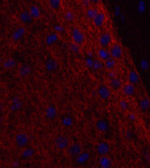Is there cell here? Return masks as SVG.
<instances>
[{"instance_id":"681fc988","label":"cell","mask_w":150,"mask_h":168,"mask_svg":"<svg viewBox=\"0 0 150 168\" xmlns=\"http://www.w3.org/2000/svg\"><path fill=\"white\" fill-rule=\"evenodd\" d=\"M143 1H144V0H143Z\"/></svg>"},{"instance_id":"f35d334b","label":"cell","mask_w":150,"mask_h":168,"mask_svg":"<svg viewBox=\"0 0 150 168\" xmlns=\"http://www.w3.org/2000/svg\"><path fill=\"white\" fill-rule=\"evenodd\" d=\"M54 29H55V31H56L57 33H62V32L64 31V29H63L61 25H55L54 26Z\"/></svg>"},{"instance_id":"f6af8a7d","label":"cell","mask_w":150,"mask_h":168,"mask_svg":"<svg viewBox=\"0 0 150 168\" xmlns=\"http://www.w3.org/2000/svg\"><path fill=\"white\" fill-rule=\"evenodd\" d=\"M120 18H121V20H122L123 22H124L125 20H126V18H125V15L123 14L120 15Z\"/></svg>"},{"instance_id":"484cf974","label":"cell","mask_w":150,"mask_h":168,"mask_svg":"<svg viewBox=\"0 0 150 168\" xmlns=\"http://www.w3.org/2000/svg\"><path fill=\"white\" fill-rule=\"evenodd\" d=\"M139 106H140V108H141L143 111H146L150 106V102L149 98H144L139 102Z\"/></svg>"},{"instance_id":"ee69618b","label":"cell","mask_w":150,"mask_h":168,"mask_svg":"<svg viewBox=\"0 0 150 168\" xmlns=\"http://www.w3.org/2000/svg\"><path fill=\"white\" fill-rule=\"evenodd\" d=\"M109 77H110V79H113L114 77H116V75H115V73L113 72H109Z\"/></svg>"},{"instance_id":"5bb4252c","label":"cell","mask_w":150,"mask_h":168,"mask_svg":"<svg viewBox=\"0 0 150 168\" xmlns=\"http://www.w3.org/2000/svg\"><path fill=\"white\" fill-rule=\"evenodd\" d=\"M128 80H129L130 84H133V85L139 84V77L138 73L136 72L135 71L132 70V71L129 72V74H128Z\"/></svg>"},{"instance_id":"d6a6232c","label":"cell","mask_w":150,"mask_h":168,"mask_svg":"<svg viewBox=\"0 0 150 168\" xmlns=\"http://www.w3.org/2000/svg\"><path fill=\"white\" fill-rule=\"evenodd\" d=\"M15 61L12 58H9L7 61H5L4 63V67L6 68V69H9V68H11L13 67H15Z\"/></svg>"},{"instance_id":"3957f363","label":"cell","mask_w":150,"mask_h":168,"mask_svg":"<svg viewBox=\"0 0 150 168\" xmlns=\"http://www.w3.org/2000/svg\"><path fill=\"white\" fill-rule=\"evenodd\" d=\"M55 145L59 150H65L69 146V141L64 136H59L55 140Z\"/></svg>"},{"instance_id":"e575fe53","label":"cell","mask_w":150,"mask_h":168,"mask_svg":"<svg viewBox=\"0 0 150 168\" xmlns=\"http://www.w3.org/2000/svg\"><path fill=\"white\" fill-rule=\"evenodd\" d=\"M140 67H141V69L144 72H146V71L149 70V63L147 59L144 58V59L141 60V62H140Z\"/></svg>"},{"instance_id":"c3c4849f","label":"cell","mask_w":150,"mask_h":168,"mask_svg":"<svg viewBox=\"0 0 150 168\" xmlns=\"http://www.w3.org/2000/svg\"><path fill=\"white\" fill-rule=\"evenodd\" d=\"M1 122H2V119H1V117H0V124H1Z\"/></svg>"},{"instance_id":"30bf717a","label":"cell","mask_w":150,"mask_h":168,"mask_svg":"<svg viewBox=\"0 0 150 168\" xmlns=\"http://www.w3.org/2000/svg\"><path fill=\"white\" fill-rule=\"evenodd\" d=\"M82 152V148L79 144H73L68 148V153L72 157H76Z\"/></svg>"},{"instance_id":"7dc6e473","label":"cell","mask_w":150,"mask_h":168,"mask_svg":"<svg viewBox=\"0 0 150 168\" xmlns=\"http://www.w3.org/2000/svg\"><path fill=\"white\" fill-rule=\"evenodd\" d=\"M2 108H3V103L0 102V110H2Z\"/></svg>"},{"instance_id":"7402d4cb","label":"cell","mask_w":150,"mask_h":168,"mask_svg":"<svg viewBox=\"0 0 150 168\" xmlns=\"http://www.w3.org/2000/svg\"><path fill=\"white\" fill-rule=\"evenodd\" d=\"M59 37L56 33H50V35H48L46 38V43L47 44L48 46H51L53 44H55L57 41H58Z\"/></svg>"},{"instance_id":"ab89813d","label":"cell","mask_w":150,"mask_h":168,"mask_svg":"<svg viewBox=\"0 0 150 168\" xmlns=\"http://www.w3.org/2000/svg\"><path fill=\"white\" fill-rule=\"evenodd\" d=\"M122 14V10H121L120 7H117L114 8V15L115 16H120V15Z\"/></svg>"},{"instance_id":"f546056e","label":"cell","mask_w":150,"mask_h":168,"mask_svg":"<svg viewBox=\"0 0 150 168\" xmlns=\"http://www.w3.org/2000/svg\"><path fill=\"white\" fill-rule=\"evenodd\" d=\"M97 14H98V11L94 8H88L87 11H86L87 17L90 19V20H93Z\"/></svg>"},{"instance_id":"836d02e7","label":"cell","mask_w":150,"mask_h":168,"mask_svg":"<svg viewBox=\"0 0 150 168\" xmlns=\"http://www.w3.org/2000/svg\"><path fill=\"white\" fill-rule=\"evenodd\" d=\"M103 67V63L100 60H97L96 59L93 61V67H92V69L93 71H98V70L102 69Z\"/></svg>"},{"instance_id":"9c48e42d","label":"cell","mask_w":150,"mask_h":168,"mask_svg":"<svg viewBox=\"0 0 150 168\" xmlns=\"http://www.w3.org/2000/svg\"><path fill=\"white\" fill-rule=\"evenodd\" d=\"M90 158V154L88 152H81L78 156H76V163L79 165L85 164Z\"/></svg>"},{"instance_id":"cb8c5ba5","label":"cell","mask_w":150,"mask_h":168,"mask_svg":"<svg viewBox=\"0 0 150 168\" xmlns=\"http://www.w3.org/2000/svg\"><path fill=\"white\" fill-rule=\"evenodd\" d=\"M34 153H35V150H34L33 148H28V149L24 150L21 157H22L23 159L25 160V159H28V158H29V157H31L32 156H33Z\"/></svg>"},{"instance_id":"44dd1931","label":"cell","mask_w":150,"mask_h":168,"mask_svg":"<svg viewBox=\"0 0 150 168\" xmlns=\"http://www.w3.org/2000/svg\"><path fill=\"white\" fill-rule=\"evenodd\" d=\"M98 55L99 58H101L102 60H104L106 61V59L110 58V51H108L107 50H106L105 48H101L98 51Z\"/></svg>"},{"instance_id":"9a60e30c","label":"cell","mask_w":150,"mask_h":168,"mask_svg":"<svg viewBox=\"0 0 150 168\" xmlns=\"http://www.w3.org/2000/svg\"><path fill=\"white\" fill-rule=\"evenodd\" d=\"M57 115V110L55 106H50L46 110V117L48 119H54Z\"/></svg>"},{"instance_id":"7bdbcfd3","label":"cell","mask_w":150,"mask_h":168,"mask_svg":"<svg viewBox=\"0 0 150 168\" xmlns=\"http://www.w3.org/2000/svg\"><path fill=\"white\" fill-rule=\"evenodd\" d=\"M82 4H83L84 7H89L90 1H89V0H82Z\"/></svg>"},{"instance_id":"6da1fadb","label":"cell","mask_w":150,"mask_h":168,"mask_svg":"<svg viewBox=\"0 0 150 168\" xmlns=\"http://www.w3.org/2000/svg\"><path fill=\"white\" fill-rule=\"evenodd\" d=\"M29 136L24 132H20L15 136V143L19 147H21V148L25 147L29 144Z\"/></svg>"},{"instance_id":"8992f818","label":"cell","mask_w":150,"mask_h":168,"mask_svg":"<svg viewBox=\"0 0 150 168\" xmlns=\"http://www.w3.org/2000/svg\"><path fill=\"white\" fill-rule=\"evenodd\" d=\"M111 40H112V37L110 36V33H103L99 38V44L102 48H106L110 45Z\"/></svg>"},{"instance_id":"5b68a950","label":"cell","mask_w":150,"mask_h":168,"mask_svg":"<svg viewBox=\"0 0 150 168\" xmlns=\"http://www.w3.org/2000/svg\"><path fill=\"white\" fill-rule=\"evenodd\" d=\"M98 94L100 98L103 100H108L110 97V90L106 85H101L98 88Z\"/></svg>"},{"instance_id":"7c38bea8","label":"cell","mask_w":150,"mask_h":168,"mask_svg":"<svg viewBox=\"0 0 150 168\" xmlns=\"http://www.w3.org/2000/svg\"><path fill=\"white\" fill-rule=\"evenodd\" d=\"M25 34V29L22 28V27H20L18 29H16L13 32V34H12V39L15 41H19L21 38L23 37V36Z\"/></svg>"},{"instance_id":"d4e9b609","label":"cell","mask_w":150,"mask_h":168,"mask_svg":"<svg viewBox=\"0 0 150 168\" xmlns=\"http://www.w3.org/2000/svg\"><path fill=\"white\" fill-rule=\"evenodd\" d=\"M30 14L32 15V17L34 19H37L40 17L41 11L39 10V8L36 6H31L30 7Z\"/></svg>"},{"instance_id":"8fae6325","label":"cell","mask_w":150,"mask_h":168,"mask_svg":"<svg viewBox=\"0 0 150 168\" xmlns=\"http://www.w3.org/2000/svg\"><path fill=\"white\" fill-rule=\"evenodd\" d=\"M20 20L24 24H29L33 20V17L30 14V11L28 10L23 11L20 14Z\"/></svg>"},{"instance_id":"1f68e13d","label":"cell","mask_w":150,"mask_h":168,"mask_svg":"<svg viewBox=\"0 0 150 168\" xmlns=\"http://www.w3.org/2000/svg\"><path fill=\"white\" fill-rule=\"evenodd\" d=\"M62 124H63L65 127H70V126H71L72 124H73V119H72L71 117L65 116L62 118Z\"/></svg>"},{"instance_id":"f1b7e54d","label":"cell","mask_w":150,"mask_h":168,"mask_svg":"<svg viewBox=\"0 0 150 168\" xmlns=\"http://www.w3.org/2000/svg\"><path fill=\"white\" fill-rule=\"evenodd\" d=\"M115 64H116V63H115L114 58H111V57L110 58H108V59H106V61H105V67L109 70L113 69L114 67H115Z\"/></svg>"},{"instance_id":"b9f144b4","label":"cell","mask_w":150,"mask_h":168,"mask_svg":"<svg viewBox=\"0 0 150 168\" xmlns=\"http://www.w3.org/2000/svg\"><path fill=\"white\" fill-rule=\"evenodd\" d=\"M128 119H129V120H131V121H135L136 118H135V115H134V114L130 113L128 115Z\"/></svg>"},{"instance_id":"4dcf8cb0","label":"cell","mask_w":150,"mask_h":168,"mask_svg":"<svg viewBox=\"0 0 150 168\" xmlns=\"http://www.w3.org/2000/svg\"><path fill=\"white\" fill-rule=\"evenodd\" d=\"M145 9H146V4L144 3V1L139 0L138 2V4H137V11H138V12L139 14H142L145 11Z\"/></svg>"},{"instance_id":"603a6c76","label":"cell","mask_w":150,"mask_h":168,"mask_svg":"<svg viewBox=\"0 0 150 168\" xmlns=\"http://www.w3.org/2000/svg\"><path fill=\"white\" fill-rule=\"evenodd\" d=\"M110 84V86H111V88L113 89L118 90L121 88V86H122V81L120 80V79H118L117 77H114L113 79H111Z\"/></svg>"},{"instance_id":"4fadbf2b","label":"cell","mask_w":150,"mask_h":168,"mask_svg":"<svg viewBox=\"0 0 150 168\" xmlns=\"http://www.w3.org/2000/svg\"><path fill=\"white\" fill-rule=\"evenodd\" d=\"M93 23L97 27H102L106 20V15L103 12H98V14L95 16V18L93 20Z\"/></svg>"},{"instance_id":"d590c367","label":"cell","mask_w":150,"mask_h":168,"mask_svg":"<svg viewBox=\"0 0 150 168\" xmlns=\"http://www.w3.org/2000/svg\"><path fill=\"white\" fill-rule=\"evenodd\" d=\"M74 18H75V15H74L73 12H71V11H67L65 15H64V19L66 20L67 21H73Z\"/></svg>"},{"instance_id":"bcb514c9","label":"cell","mask_w":150,"mask_h":168,"mask_svg":"<svg viewBox=\"0 0 150 168\" xmlns=\"http://www.w3.org/2000/svg\"><path fill=\"white\" fill-rule=\"evenodd\" d=\"M91 3H93V4H97L99 2V0H89Z\"/></svg>"},{"instance_id":"ac0fdd59","label":"cell","mask_w":150,"mask_h":168,"mask_svg":"<svg viewBox=\"0 0 150 168\" xmlns=\"http://www.w3.org/2000/svg\"><path fill=\"white\" fill-rule=\"evenodd\" d=\"M21 107H22V102L19 98H15H15H13L10 109H11L12 111H17V110H19Z\"/></svg>"},{"instance_id":"74e56055","label":"cell","mask_w":150,"mask_h":168,"mask_svg":"<svg viewBox=\"0 0 150 168\" xmlns=\"http://www.w3.org/2000/svg\"><path fill=\"white\" fill-rule=\"evenodd\" d=\"M71 51H73V52H75V53H79L80 51H81L79 45L76 43H75V42L71 44Z\"/></svg>"},{"instance_id":"4316f807","label":"cell","mask_w":150,"mask_h":168,"mask_svg":"<svg viewBox=\"0 0 150 168\" xmlns=\"http://www.w3.org/2000/svg\"><path fill=\"white\" fill-rule=\"evenodd\" d=\"M49 3L50 7L55 11H58L61 7V0H50Z\"/></svg>"},{"instance_id":"e0dca14e","label":"cell","mask_w":150,"mask_h":168,"mask_svg":"<svg viewBox=\"0 0 150 168\" xmlns=\"http://www.w3.org/2000/svg\"><path fill=\"white\" fill-rule=\"evenodd\" d=\"M99 165L103 168H109L111 167V160L108 157L102 155L98 159Z\"/></svg>"},{"instance_id":"83f0119b","label":"cell","mask_w":150,"mask_h":168,"mask_svg":"<svg viewBox=\"0 0 150 168\" xmlns=\"http://www.w3.org/2000/svg\"><path fill=\"white\" fill-rule=\"evenodd\" d=\"M93 61L94 59L93 58V54L91 52H88V54L86 56L85 58V65L88 67V68L92 69V67H93Z\"/></svg>"},{"instance_id":"2e32d148","label":"cell","mask_w":150,"mask_h":168,"mask_svg":"<svg viewBox=\"0 0 150 168\" xmlns=\"http://www.w3.org/2000/svg\"><path fill=\"white\" fill-rule=\"evenodd\" d=\"M96 128L101 132H107L109 131V125L106 121L100 119L96 123Z\"/></svg>"},{"instance_id":"8d00e7d4","label":"cell","mask_w":150,"mask_h":168,"mask_svg":"<svg viewBox=\"0 0 150 168\" xmlns=\"http://www.w3.org/2000/svg\"><path fill=\"white\" fill-rule=\"evenodd\" d=\"M119 106H120V108L122 110H127L128 109V107H129V104H128V102L127 101H125V100H122L119 102Z\"/></svg>"},{"instance_id":"d6986e66","label":"cell","mask_w":150,"mask_h":168,"mask_svg":"<svg viewBox=\"0 0 150 168\" xmlns=\"http://www.w3.org/2000/svg\"><path fill=\"white\" fill-rule=\"evenodd\" d=\"M135 87L134 85L132 84H125L123 88V92L124 93L125 95L127 96H132L135 94Z\"/></svg>"},{"instance_id":"52a82bcc","label":"cell","mask_w":150,"mask_h":168,"mask_svg":"<svg viewBox=\"0 0 150 168\" xmlns=\"http://www.w3.org/2000/svg\"><path fill=\"white\" fill-rule=\"evenodd\" d=\"M45 67L47 72H55L59 68V63L56 62V60L53 58H49L46 60V62L45 63Z\"/></svg>"},{"instance_id":"7a4b0ae2","label":"cell","mask_w":150,"mask_h":168,"mask_svg":"<svg viewBox=\"0 0 150 168\" xmlns=\"http://www.w3.org/2000/svg\"><path fill=\"white\" fill-rule=\"evenodd\" d=\"M71 36L73 38L75 43L78 45H82L84 42V33L81 32L80 29H73L71 31Z\"/></svg>"},{"instance_id":"60d3db41","label":"cell","mask_w":150,"mask_h":168,"mask_svg":"<svg viewBox=\"0 0 150 168\" xmlns=\"http://www.w3.org/2000/svg\"><path fill=\"white\" fill-rule=\"evenodd\" d=\"M134 136H135V135H134V133H133L132 131H128V132L126 133V138L127 139L131 140V139L133 138Z\"/></svg>"},{"instance_id":"ba28073f","label":"cell","mask_w":150,"mask_h":168,"mask_svg":"<svg viewBox=\"0 0 150 168\" xmlns=\"http://www.w3.org/2000/svg\"><path fill=\"white\" fill-rule=\"evenodd\" d=\"M97 151L100 155H106L110 152V146L106 142H100L97 146Z\"/></svg>"},{"instance_id":"277c9868","label":"cell","mask_w":150,"mask_h":168,"mask_svg":"<svg viewBox=\"0 0 150 168\" xmlns=\"http://www.w3.org/2000/svg\"><path fill=\"white\" fill-rule=\"evenodd\" d=\"M123 48L120 45L118 44H114L112 47L110 48V55L112 56V58H116V59H119L122 58L123 56Z\"/></svg>"},{"instance_id":"ffe728a7","label":"cell","mask_w":150,"mask_h":168,"mask_svg":"<svg viewBox=\"0 0 150 168\" xmlns=\"http://www.w3.org/2000/svg\"><path fill=\"white\" fill-rule=\"evenodd\" d=\"M30 72H31V68L27 64H23L19 69V75L22 77H28Z\"/></svg>"}]
</instances>
